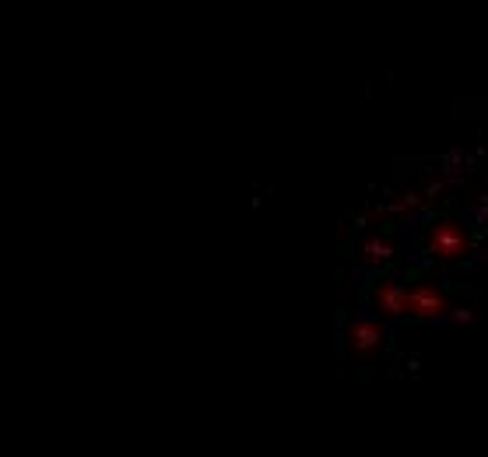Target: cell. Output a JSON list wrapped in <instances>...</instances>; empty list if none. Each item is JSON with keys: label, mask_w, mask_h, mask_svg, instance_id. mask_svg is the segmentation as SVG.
Segmentation results:
<instances>
[{"label": "cell", "mask_w": 488, "mask_h": 457, "mask_svg": "<svg viewBox=\"0 0 488 457\" xmlns=\"http://www.w3.org/2000/svg\"><path fill=\"white\" fill-rule=\"evenodd\" d=\"M377 306L383 314H408V289H400V285H383L377 292Z\"/></svg>", "instance_id": "3957f363"}, {"label": "cell", "mask_w": 488, "mask_h": 457, "mask_svg": "<svg viewBox=\"0 0 488 457\" xmlns=\"http://www.w3.org/2000/svg\"><path fill=\"white\" fill-rule=\"evenodd\" d=\"M429 247H432L436 257L453 260V257H461V253H464V232H461L457 226H450V222H440V226H432Z\"/></svg>", "instance_id": "6da1fadb"}, {"label": "cell", "mask_w": 488, "mask_h": 457, "mask_svg": "<svg viewBox=\"0 0 488 457\" xmlns=\"http://www.w3.org/2000/svg\"><path fill=\"white\" fill-rule=\"evenodd\" d=\"M408 314L411 317H443L446 314V299L429 289V285H419V289H408Z\"/></svg>", "instance_id": "7a4b0ae2"}, {"label": "cell", "mask_w": 488, "mask_h": 457, "mask_svg": "<svg viewBox=\"0 0 488 457\" xmlns=\"http://www.w3.org/2000/svg\"><path fill=\"white\" fill-rule=\"evenodd\" d=\"M352 345L355 348H373V345H379V324H373V320L352 324Z\"/></svg>", "instance_id": "277c9868"}]
</instances>
